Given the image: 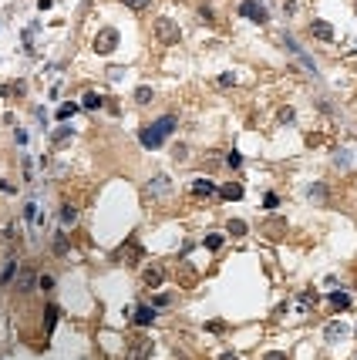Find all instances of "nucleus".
I'll return each mask as SVG.
<instances>
[{"label": "nucleus", "instance_id": "20", "mask_svg": "<svg viewBox=\"0 0 357 360\" xmlns=\"http://www.w3.org/2000/svg\"><path fill=\"white\" fill-rule=\"evenodd\" d=\"M202 246L212 249V253H219V249H223V232H209V236L202 239Z\"/></svg>", "mask_w": 357, "mask_h": 360}, {"label": "nucleus", "instance_id": "10", "mask_svg": "<svg viewBox=\"0 0 357 360\" xmlns=\"http://www.w3.org/2000/svg\"><path fill=\"white\" fill-rule=\"evenodd\" d=\"M34 283H37V276H34V270H27V266H21L17 270V293H31Z\"/></svg>", "mask_w": 357, "mask_h": 360}, {"label": "nucleus", "instance_id": "38", "mask_svg": "<svg viewBox=\"0 0 357 360\" xmlns=\"http://www.w3.org/2000/svg\"><path fill=\"white\" fill-rule=\"evenodd\" d=\"M186 152H189V148H186V145H178V148H175V162H186V158H189Z\"/></svg>", "mask_w": 357, "mask_h": 360}, {"label": "nucleus", "instance_id": "11", "mask_svg": "<svg viewBox=\"0 0 357 360\" xmlns=\"http://www.w3.org/2000/svg\"><path fill=\"white\" fill-rule=\"evenodd\" d=\"M344 337H347L344 320H334V323H327V330H324V340H327V343H337V340H344Z\"/></svg>", "mask_w": 357, "mask_h": 360}, {"label": "nucleus", "instance_id": "32", "mask_svg": "<svg viewBox=\"0 0 357 360\" xmlns=\"http://www.w3.org/2000/svg\"><path fill=\"white\" fill-rule=\"evenodd\" d=\"M51 286H54V276H37V290H51Z\"/></svg>", "mask_w": 357, "mask_h": 360}, {"label": "nucleus", "instance_id": "21", "mask_svg": "<svg viewBox=\"0 0 357 360\" xmlns=\"http://www.w3.org/2000/svg\"><path fill=\"white\" fill-rule=\"evenodd\" d=\"M226 232H229L233 239L246 236V222H243V219H229V225H226Z\"/></svg>", "mask_w": 357, "mask_h": 360}, {"label": "nucleus", "instance_id": "35", "mask_svg": "<svg viewBox=\"0 0 357 360\" xmlns=\"http://www.w3.org/2000/svg\"><path fill=\"white\" fill-rule=\"evenodd\" d=\"M280 122L290 125V122H293V108H283V111H280Z\"/></svg>", "mask_w": 357, "mask_h": 360}, {"label": "nucleus", "instance_id": "6", "mask_svg": "<svg viewBox=\"0 0 357 360\" xmlns=\"http://www.w3.org/2000/svg\"><path fill=\"white\" fill-rule=\"evenodd\" d=\"M239 14H243L246 21H253V24H266L270 21V11L259 4V0H243V4H239Z\"/></svg>", "mask_w": 357, "mask_h": 360}, {"label": "nucleus", "instance_id": "17", "mask_svg": "<svg viewBox=\"0 0 357 360\" xmlns=\"http://www.w3.org/2000/svg\"><path fill=\"white\" fill-rule=\"evenodd\" d=\"M57 215H61V225H64V229L78 222V209H74V205H61V212H57Z\"/></svg>", "mask_w": 357, "mask_h": 360}, {"label": "nucleus", "instance_id": "1", "mask_svg": "<svg viewBox=\"0 0 357 360\" xmlns=\"http://www.w3.org/2000/svg\"><path fill=\"white\" fill-rule=\"evenodd\" d=\"M178 128V118L175 114H162V118H155V122H148V125H142L138 128V142H142V148H162L165 145V138L172 135Z\"/></svg>", "mask_w": 357, "mask_h": 360}, {"label": "nucleus", "instance_id": "41", "mask_svg": "<svg viewBox=\"0 0 357 360\" xmlns=\"http://www.w3.org/2000/svg\"><path fill=\"white\" fill-rule=\"evenodd\" d=\"M0 192H7V195H11V192H17V185H11V182H0Z\"/></svg>", "mask_w": 357, "mask_h": 360}, {"label": "nucleus", "instance_id": "26", "mask_svg": "<svg viewBox=\"0 0 357 360\" xmlns=\"http://www.w3.org/2000/svg\"><path fill=\"white\" fill-rule=\"evenodd\" d=\"M54 253H57V256H64V253H67V236H64V229L54 236Z\"/></svg>", "mask_w": 357, "mask_h": 360}, {"label": "nucleus", "instance_id": "37", "mask_svg": "<svg viewBox=\"0 0 357 360\" xmlns=\"http://www.w3.org/2000/svg\"><path fill=\"white\" fill-rule=\"evenodd\" d=\"M263 205H266V209H277V205H280V199H277V195H273V192H270L266 199H263Z\"/></svg>", "mask_w": 357, "mask_h": 360}, {"label": "nucleus", "instance_id": "36", "mask_svg": "<svg viewBox=\"0 0 357 360\" xmlns=\"http://www.w3.org/2000/svg\"><path fill=\"white\" fill-rule=\"evenodd\" d=\"M229 84H236L233 74H219V88H229Z\"/></svg>", "mask_w": 357, "mask_h": 360}, {"label": "nucleus", "instance_id": "7", "mask_svg": "<svg viewBox=\"0 0 357 360\" xmlns=\"http://www.w3.org/2000/svg\"><path fill=\"white\" fill-rule=\"evenodd\" d=\"M162 283H165V270H162V266H148V270L142 273V286H145V290H158Z\"/></svg>", "mask_w": 357, "mask_h": 360}, {"label": "nucleus", "instance_id": "42", "mask_svg": "<svg viewBox=\"0 0 357 360\" xmlns=\"http://www.w3.org/2000/svg\"><path fill=\"white\" fill-rule=\"evenodd\" d=\"M37 7H41V11H51V7H54V0H37Z\"/></svg>", "mask_w": 357, "mask_h": 360}, {"label": "nucleus", "instance_id": "33", "mask_svg": "<svg viewBox=\"0 0 357 360\" xmlns=\"http://www.w3.org/2000/svg\"><path fill=\"white\" fill-rule=\"evenodd\" d=\"M206 330H209V333H223L226 323H223V320H212V323H206Z\"/></svg>", "mask_w": 357, "mask_h": 360}, {"label": "nucleus", "instance_id": "2", "mask_svg": "<svg viewBox=\"0 0 357 360\" xmlns=\"http://www.w3.org/2000/svg\"><path fill=\"white\" fill-rule=\"evenodd\" d=\"M155 37H158V44L172 47V44L182 41V31H178V24L172 21V17H158L155 21Z\"/></svg>", "mask_w": 357, "mask_h": 360}, {"label": "nucleus", "instance_id": "34", "mask_svg": "<svg viewBox=\"0 0 357 360\" xmlns=\"http://www.w3.org/2000/svg\"><path fill=\"white\" fill-rule=\"evenodd\" d=\"M337 165H340V169H347V165H350V158H347V152L344 148H340V152H337V158H334Z\"/></svg>", "mask_w": 357, "mask_h": 360}, {"label": "nucleus", "instance_id": "31", "mask_svg": "<svg viewBox=\"0 0 357 360\" xmlns=\"http://www.w3.org/2000/svg\"><path fill=\"white\" fill-rule=\"evenodd\" d=\"M122 4H125V7H132V11H145L152 0H122Z\"/></svg>", "mask_w": 357, "mask_h": 360}, {"label": "nucleus", "instance_id": "15", "mask_svg": "<svg viewBox=\"0 0 357 360\" xmlns=\"http://www.w3.org/2000/svg\"><path fill=\"white\" fill-rule=\"evenodd\" d=\"M310 34L317 37V41H334V27H330L327 21H313L310 24Z\"/></svg>", "mask_w": 357, "mask_h": 360}, {"label": "nucleus", "instance_id": "29", "mask_svg": "<svg viewBox=\"0 0 357 360\" xmlns=\"http://www.w3.org/2000/svg\"><path fill=\"white\" fill-rule=\"evenodd\" d=\"M11 94L24 98V94H27V81H14V84H11Z\"/></svg>", "mask_w": 357, "mask_h": 360}, {"label": "nucleus", "instance_id": "12", "mask_svg": "<svg viewBox=\"0 0 357 360\" xmlns=\"http://www.w3.org/2000/svg\"><path fill=\"white\" fill-rule=\"evenodd\" d=\"M57 316H61V306H57V303H47V306H44V333H47V337L54 333Z\"/></svg>", "mask_w": 357, "mask_h": 360}, {"label": "nucleus", "instance_id": "19", "mask_svg": "<svg viewBox=\"0 0 357 360\" xmlns=\"http://www.w3.org/2000/svg\"><path fill=\"white\" fill-rule=\"evenodd\" d=\"M101 104H105V98L95 94V91H88V94L81 98V108H88V111H95V108H101Z\"/></svg>", "mask_w": 357, "mask_h": 360}, {"label": "nucleus", "instance_id": "28", "mask_svg": "<svg viewBox=\"0 0 357 360\" xmlns=\"http://www.w3.org/2000/svg\"><path fill=\"white\" fill-rule=\"evenodd\" d=\"M226 165H229V169H239V165H243V155H239V152H229V155H226Z\"/></svg>", "mask_w": 357, "mask_h": 360}, {"label": "nucleus", "instance_id": "9", "mask_svg": "<svg viewBox=\"0 0 357 360\" xmlns=\"http://www.w3.org/2000/svg\"><path fill=\"white\" fill-rule=\"evenodd\" d=\"M155 316H158L155 306H145V303L135 306V323H138V326H152V323H155Z\"/></svg>", "mask_w": 357, "mask_h": 360}, {"label": "nucleus", "instance_id": "18", "mask_svg": "<svg viewBox=\"0 0 357 360\" xmlns=\"http://www.w3.org/2000/svg\"><path fill=\"white\" fill-rule=\"evenodd\" d=\"M17 270H21V266H17V259H7V266H4V273H0V286H7V283L17 276Z\"/></svg>", "mask_w": 357, "mask_h": 360}, {"label": "nucleus", "instance_id": "40", "mask_svg": "<svg viewBox=\"0 0 357 360\" xmlns=\"http://www.w3.org/2000/svg\"><path fill=\"white\" fill-rule=\"evenodd\" d=\"M263 360H287V353H280V350H273V353H266Z\"/></svg>", "mask_w": 357, "mask_h": 360}, {"label": "nucleus", "instance_id": "27", "mask_svg": "<svg viewBox=\"0 0 357 360\" xmlns=\"http://www.w3.org/2000/svg\"><path fill=\"white\" fill-rule=\"evenodd\" d=\"M24 219H27V222H37V219H41V215H37V202L24 205Z\"/></svg>", "mask_w": 357, "mask_h": 360}, {"label": "nucleus", "instance_id": "13", "mask_svg": "<svg viewBox=\"0 0 357 360\" xmlns=\"http://www.w3.org/2000/svg\"><path fill=\"white\" fill-rule=\"evenodd\" d=\"M71 138H74V128H71L67 122H61V125L54 128V135H51V142H54V148H61L64 142H71Z\"/></svg>", "mask_w": 357, "mask_h": 360}, {"label": "nucleus", "instance_id": "14", "mask_svg": "<svg viewBox=\"0 0 357 360\" xmlns=\"http://www.w3.org/2000/svg\"><path fill=\"white\" fill-rule=\"evenodd\" d=\"M216 192H219V185H216L212 179H196L192 182V195H206V199H209V195H216Z\"/></svg>", "mask_w": 357, "mask_h": 360}, {"label": "nucleus", "instance_id": "3", "mask_svg": "<svg viewBox=\"0 0 357 360\" xmlns=\"http://www.w3.org/2000/svg\"><path fill=\"white\" fill-rule=\"evenodd\" d=\"M152 357V340L148 337H132L125 343V360H148Z\"/></svg>", "mask_w": 357, "mask_h": 360}, {"label": "nucleus", "instance_id": "8", "mask_svg": "<svg viewBox=\"0 0 357 360\" xmlns=\"http://www.w3.org/2000/svg\"><path fill=\"white\" fill-rule=\"evenodd\" d=\"M168 192H172V182H168V175H155V179L148 182V195L162 199V195H168Z\"/></svg>", "mask_w": 357, "mask_h": 360}, {"label": "nucleus", "instance_id": "39", "mask_svg": "<svg viewBox=\"0 0 357 360\" xmlns=\"http://www.w3.org/2000/svg\"><path fill=\"white\" fill-rule=\"evenodd\" d=\"M34 118H37V122H47V111H44V108H41V104L34 108Z\"/></svg>", "mask_w": 357, "mask_h": 360}, {"label": "nucleus", "instance_id": "22", "mask_svg": "<svg viewBox=\"0 0 357 360\" xmlns=\"http://www.w3.org/2000/svg\"><path fill=\"white\" fill-rule=\"evenodd\" d=\"M317 303H320V296H317L313 290H303L300 293V310H310V306H317Z\"/></svg>", "mask_w": 357, "mask_h": 360}, {"label": "nucleus", "instance_id": "25", "mask_svg": "<svg viewBox=\"0 0 357 360\" xmlns=\"http://www.w3.org/2000/svg\"><path fill=\"white\" fill-rule=\"evenodd\" d=\"M78 108H81V104H61V108H57V118L67 122V118H74V114H78Z\"/></svg>", "mask_w": 357, "mask_h": 360}, {"label": "nucleus", "instance_id": "30", "mask_svg": "<svg viewBox=\"0 0 357 360\" xmlns=\"http://www.w3.org/2000/svg\"><path fill=\"white\" fill-rule=\"evenodd\" d=\"M168 303H172V293H158L152 306H155V310H162V306H168Z\"/></svg>", "mask_w": 357, "mask_h": 360}, {"label": "nucleus", "instance_id": "24", "mask_svg": "<svg viewBox=\"0 0 357 360\" xmlns=\"http://www.w3.org/2000/svg\"><path fill=\"white\" fill-rule=\"evenodd\" d=\"M330 303H334L337 310H347V306H350V296H347L344 290H340V293H330Z\"/></svg>", "mask_w": 357, "mask_h": 360}, {"label": "nucleus", "instance_id": "16", "mask_svg": "<svg viewBox=\"0 0 357 360\" xmlns=\"http://www.w3.org/2000/svg\"><path fill=\"white\" fill-rule=\"evenodd\" d=\"M219 195H223L226 202H239V199H243V185H239V182H226L223 189H219Z\"/></svg>", "mask_w": 357, "mask_h": 360}, {"label": "nucleus", "instance_id": "23", "mask_svg": "<svg viewBox=\"0 0 357 360\" xmlns=\"http://www.w3.org/2000/svg\"><path fill=\"white\" fill-rule=\"evenodd\" d=\"M135 101L148 104V101H152V88H148V84H138V88H135Z\"/></svg>", "mask_w": 357, "mask_h": 360}, {"label": "nucleus", "instance_id": "5", "mask_svg": "<svg viewBox=\"0 0 357 360\" xmlns=\"http://www.w3.org/2000/svg\"><path fill=\"white\" fill-rule=\"evenodd\" d=\"M138 259H142V246L135 239H128L115 249V263H122V266H138Z\"/></svg>", "mask_w": 357, "mask_h": 360}, {"label": "nucleus", "instance_id": "43", "mask_svg": "<svg viewBox=\"0 0 357 360\" xmlns=\"http://www.w3.org/2000/svg\"><path fill=\"white\" fill-rule=\"evenodd\" d=\"M219 360H239V357H236V353H223V357H219Z\"/></svg>", "mask_w": 357, "mask_h": 360}, {"label": "nucleus", "instance_id": "4", "mask_svg": "<svg viewBox=\"0 0 357 360\" xmlns=\"http://www.w3.org/2000/svg\"><path fill=\"white\" fill-rule=\"evenodd\" d=\"M118 41H122V34L115 27H101L98 34H95V51L98 54H112L115 47H118Z\"/></svg>", "mask_w": 357, "mask_h": 360}]
</instances>
